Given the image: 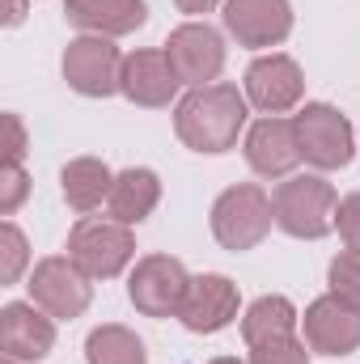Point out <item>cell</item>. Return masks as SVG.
Masks as SVG:
<instances>
[{"instance_id": "cell-6", "label": "cell", "mask_w": 360, "mask_h": 364, "mask_svg": "<svg viewBox=\"0 0 360 364\" xmlns=\"http://www.w3.org/2000/svg\"><path fill=\"white\" fill-rule=\"evenodd\" d=\"M30 301L38 309H47L55 322H73L90 309L93 301V279L73 259L64 255H51V259H38L34 272H30Z\"/></svg>"}, {"instance_id": "cell-11", "label": "cell", "mask_w": 360, "mask_h": 364, "mask_svg": "<svg viewBox=\"0 0 360 364\" xmlns=\"http://www.w3.org/2000/svg\"><path fill=\"white\" fill-rule=\"evenodd\" d=\"M55 348V318L34 301H9L0 309V352L9 360L38 364Z\"/></svg>"}, {"instance_id": "cell-5", "label": "cell", "mask_w": 360, "mask_h": 364, "mask_svg": "<svg viewBox=\"0 0 360 364\" xmlns=\"http://www.w3.org/2000/svg\"><path fill=\"white\" fill-rule=\"evenodd\" d=\"M297 144H301V161H309L314 170L331 174V170H344L356 153V136H352V123L327 106V102H309L297 119Z\"/></svg>"}, {"instance_id": "cell-20", "label": "cell", "mask_w": 360, "mask_h": 364, "mask_svg": "<svg viewBox=\"0 0 360 364\" xmlns=\"http://www.w3.org/2000/svg\"><path fill=\"white\" fill-rule=\"evenodd\" d=\"M297 326H301V314L288 296H259L242 314V339L246 343H268V339L297 335Z\"/></svg>"}, {"instance_id": "cell-7", "label": "cell", "mask_w": 360, "mask_h": 364, "mask_svg": "<svg viewBox=\"0 0 360 364\" xmlns=\"http://www.w3.org/2000/svg\"><path fill=\"white\" fill-rule=\"evenodd\" d=\"M123 60L127 55H119L115 38L81 34L64 47V81L81 97H110L119 93V81H123Z\"/></svg>"}, {"instance_id": "cell-31", "label": "cell", "mask_w": 360, "mask_h": 364, "mask_svg": "<svg viewBox=\"0 0 360 364\" xmlns=\"http://www.w3.org/2000/svg\"><path fill=\"white\" fill-rule=\"evenodd\" d=\"M4 364H21V360H9V356H4Z\"/></svg>"}, {"instance_id": "cell-26", "label": "cell", "mask_w": 360, "mask_h": 364, "mask_svg": "<svg viewBox=\"0 0 360 364\" xmlns=\"http://www.w3.org/2000/svg\"><path fill=\"white\" fill-rule=\"evenodd\" d=\"M335 229H339V237H344L348 250H360V191H352L348 199H339Z\"/></svg>"}, {"instance_id": "cell-28", "label": "cell", "mask_w": 360, "mask_h": 364, "mask_svg": "<svg viewBox=\"0 0 360 364\" xmlns=\"http://www.w3.org/2000/svg\"><path fill=\"white\" fill-rule=\"evenodd\" d=\"M174 4H179V13H186V17H199V13H212L225 0H174Z\"/></svg>"}, {"instance_id": "cell-4", "label": "cell", "mask_w": 360, "mask_h": 364, "mask_svg": "<svg viewBox=\"0 0 360 364\" xmlns=\"http://www.w3.org/2000/svg\"><path fill=\"white\" fill-rule=\"evenodd\" d=\"M68 259L90 275V279H115L132 259H136V237L119 220H77L68 233Z\"/></svg>"}, {"instance_id": "cell-1", "label": "cell", "mask_w": 360, "mask_h": 364, "mask_svg": "<svg viewBox=\"0 0 360 364\" xmlns=\"http://www.w3.org/2000/svg\"><path fill=\"white\" fill-rule=\"evenodd\" d=\"M246 93H238V85L229 81L191 90L174 110V132L191 153H229L246 127Z\"/></svg>"}, {"instance_id": "cell-17", "label": "cell", "mask_w": 360, "mask_h": 364, "mask_svg": "<svg viewBox=\"0 0 360 364\" xmlns=\"http://www.w3.org/2000/svg\"><path fill=\"white\" fill-rule=\"evenodd\" d=\"M64 17L81 34L123 38L149 21V9H144V0H64Z\"/></svg>"}, {"instance_id": "cell-29", "label": "cell", "mask_w": 360, "mask_h": 364, "mask_svg": "<svg viewBox=\"0 0 360 364\" xmlns=\"http://www.w3.org/2000/svg\"><path fill=\"white\" fill-rule=\"evenodd\" d=\"M9 26H21L26 21V0H9V17H4Z\"/></svg>"}, {"instance_id": "cell-9", "label": "cell", "mask_w": 360, "mask_h": 364, "mask_svg": "<svg viewBox=\"0 0 360 364\" xmlns=\"http://www.w3.org/2000/svg\"><path fill=\"white\" fill-rule=\"evenodd\" d=\"M166 55H170L182 85L203 90V85H216V77L225 68V38L208 21H186L166 38Z\"/></svg>"}, {"instance_id": "cell-15", "label": "cell", "mask_w": 360, "mask_h": 364, "mask_svg": "<svg viewBox=\"0 0 360 364\" xmlns=\"http://www.w3.org/2000/svg\"><path fill=\"white\" fill-rule=\"evenodd\" d=\"M191 335H216L238 318V284L229 275H195L179 309Z\"/></svg>"}, {"instance_id": "cell-13", "label": "cell", "mask_w": 360, "mask_h": 364, "mask_svg": "<svg viewBox=\"0 0 360 364\" xmlns=\"http://www.w3.org/2000/svg\"><path fill=\"white\" fill-rule=\"evenodd\" d=\"M305 93V77L297 68L292 55H259L250 68H246V102L263 114H288Z\"/></svg>"}, {"instance_id": "cell-18", "label": "cell", "mask_w": 360, "mask_h": 364, "mask_svg": "<svg viewBox=\"0 0 360 364\" xmlns=\"http://www.w3.org/2000/svg\"><path fill=\"white\" fill-rule=\"evenodd\" d=\"M157 203H162V178L144 166H132V170L115 174V186L106 195V216L132 229V225L149 220Z\"/></svg>"}, {"instance_id": "cell-16", "label": "cell", "mask_w": 360, "mask_h": 364, "mask_svg": "<svg viewBox=\"0 0 360 364\" xmlns=\"http://www.w3.org/2000/svg\"><path fill=\"white\" fill-rule=\"evenodd\" d=\"M246 161L259 178H292L297 161H301V144H297V127L284 114H268L246 132Z\"/></svg>"}, {"instance_id": "cell-12", "label": "cell", "mask_w": 360, "mask_h": 364, "mask_svg": "<svg viewBox=\"0 0 360 364\" xmlns=\"http://www.w3.org/2000/svg\"><path fill=\"white\" fill-rule=\"evenodd\" d=\"M225 30L238 47L263 51L280 47L292 34V4L288 0H225Z\"/></svg>"}, {"instance_id": "cell-2", "label": "cell", "mask_w": 360, "mask_h": 364, "mask_svg": "<svg viewBox=\"0 0 360 364\" xmlns=\"http://www.w3.org/2000/svg\"><path fill=\"white\" fill-rule=\"evenodd\" d=\"M271 212L275 225L288 237L301 242H318L335 229V212H339V195L322 174H292L275 186L271 195Z\"/></svg>"}, {"instance_id": "cell-8", "label": "cell", "mask_w": 360, "mask_h": 364, "mask_svg": "<svg viewBox=\"0 0 360 364\" xmlns=\"http://www.w3.org/2000/svg\"><path fill=\"white\" fill-rule=\"evenodd\" d=\"M191 288V275L179 259L170 255H149L136 263V272L127 279V296L144 318H179L182 296Z\"/></svg>"}, {"instance_id": "cell-25", "label": "cell", "mask_w": 360, "mask_h": 364, "mask_svg": "<svg viewBox=\"0 0 360 364\" xmlns=\"http://www.w3.org/2000/svg\"><path fill=\"white\" fill-rule=\"evenodd\" d=\"M30 195V178L21 166H0V216H13Z\"/></svg>"}, {"instance_id": "cell-19", "label": "cell", "mask_w": 360, "mask_h": 364, "mask_svg": "<svg viewBox=\"0 0 360 364\" xmlns=\"http://www.w3.org/2000/svg\"><path fill=\"white\" fill-rule=\"evenodd\" d=\"M110 186H115V174L97 157H73L60 170V191H64V203L73 212H93L97 203H106Z\"/></svg>"}, {"instance_id": "cell-24", "label": "cell", "mask_w": 360, "mask_h": 364, "mask_svg": "<svg viewBox=\"0 0 360 364\" xmlns=\"http://www.w3.org/2000/svg\"><path fill=\"white\" fill-rule=\"evenodd\" d=\"M327 284L335 296H344L348 305L360 309V250H344L331 259V272H327Z\"/></svg>"}, {"instance_id": "cell-27", "label": "cell", "mask_w": 360, "mask_h": 364, "mask_svg": "<svg viewBox=\"0 0 360 364\" xmlns=\"http://www.w3.org/2000/svg\"><path fill=\"white\" fill-rule=\"evenodd\" d=\"M26 157V123L9 110L4 114V166H21Z\"/></svg>"}, {"instance_id": "cell-3", "label": "cell", "mask_w": 360, "mask_h": 364, "mask_svg": "<svg viewBox=\"0 0 360 364\" xmlns=\"http://www.w3.org/2000/svg\"><path fill=\"white\" fill-rule=\"evenodd\" d=\"M275 225V212H271V195L259 182H238L229 191L216 195L212 203V237L242 255V250H255Z\"/></svg>"}, {"instance_id": "cell-23", "label": "cell", "mask_w": 360, "mask_h": 364, "mask_svg": "<svg viewBox=\"0 0 360 364\" xmlns=\"http://www.w3.org/2000/svg\"><path fill=\"white\" fill-rule=\"evenodd\" d=\"M246 364H309V343L297 335L268 339V343H250V360Z\"/></svg>"}, {"instance_id": "cell-21", "label": "cell", "mask_w": 360, "mask_h": 364, "mask_svg": "<svg viewBox=\"0 0 360 364\" xmlns=\"http://www.w3.org/2000/svg\"><path fill=\"white\" fill-rule=\"evenodd\" d=\"M85 360L90 364H149V352H144L136 331H127L119 322H106V326H93L90 331Z\"/></svg>"}, {"instance_id": "cell-14", "label": "cell", "mask_w": 360, "mask_h": 364, "mask_svg": "<svg viewBox=\"0 0 360 364\" xmlns=\"http://www.w3.org/2000/svg\"><path fill=\"white\" fill-rule=\"evenodd\" d=\"M179 73L166 55V47H149V51H132L123 60V81H119V93L132 102V106H144V110H162L174 102L179 93Z\"/></svg>"}, {"instance_id": "cell-22", "label": "cell", "mask_w": 360, "mask_h": 364, "mask_svg": "<svg viewBox=\"0 0 360 364\" xmlns=\"http://www.w3.org/2000/svg\"><path fill=\"white\" fill-rule=\"evenodd\" d=\"M26 263H30L26 233H21L13 220H4V225H0V284H17L21 272H26Z\"/></svg>"}, {"instance_id": "cell-10", "label": "cell", "mask_w": 360, "mask_h": 364, "mask_svg": "<svg viewBox=\"0 0 360 364\" xmlns=\"http://www.w3.org/2000/svg\"><path fill=\"white\" fill-rule=\"evenodd\" d=\"M301 331H305L309 352H322V356H352L360 348V309L348 305L344 296L327 292V296H318V301L301 314Z\"/></svg>"}, {"instance_id": "cell-30", "label": "cell", "mask_w": 360, "mask_h": 364, "mask_svg": "<svg viewBox=\"0 0 360 364\" xmlns=\"http://www.w3.org/2000/svg\"><path fill=\"white\" fill-rule=\"evenodd\" d=\"M208 364H246V360H238V356H216V360H208Z\"/></svg>"}]
</instances>
